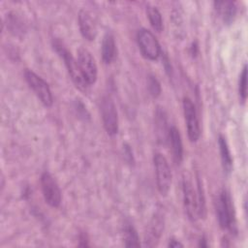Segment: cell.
Here are the masks:
<instances>
[{
  "label": "cell",
  "instance_id": "cell-17",
  "mask_svg": "<svg viewBox=\"0 0 248 248\" xmlns=\"http://www.w3.org/2000/svg\"><path fill=\"white\" fill-rule=\"evenodd\" d=\"M155 123H156V127H157V135H158L159 140H163V141L168 140L170 128H168L167 118H166V115L163 110L157 109Z\"/></svg>",
  "mask_w": 248,
  "mask_h": 248
},
{
  "label": "cell",
  "instance_id": "cell-19",
  "mask_svg": "<svg viewBox=\"0 0 248 248\" xmlns=\"http://www.w3.org/2000/svg\"><path fill=\"white\" fill-rule=\"evenodd\" d=\"M124 241L127 247H139L140 237L132 225H126L124 228Z\"/></svg>",
  "mask_w": 248,
  "mask_h": 248
},
{
  "label": "cell",
  "instance_id": "cell-21",
  "mask_svg": "<svg viewBox=\"0 0 248 248\" xmlns=\"http://www.w3.org/2000/svg\"><path fill=\"white\" fill-rule=\"evenodd\" d=\"M238 92L241 101L244 103L247 98V66L244 65L242 72L239 76V82H238Z\"/></svg>",
  "mask_w": 248,
  "mask_h": 248
},
{
  "label": "cell",
  "instance_id": "cell-20",
  "mask_svg": "<svg viewBox=\"0 0 248 248\" xmlns=\"http://www.w3.org/2000/svg\"><path fill=\"white\" fill-rule=\"evenodd\" d=\"M197 198H198V215L199 218H203L205 216V197L203 192V187L201 178L197 177Z\"/></svg>",
  "mask_w": 248,
  "mask_h": 248
},
{
  "label": "cell",
  "instance_id": "cell-7",
  "mask_svg": "<svg viewBox=\"0 0 248 248\" xmlns=\"http://www.w3.org/2000/svg\"><path fill=\"white\" fill-rule=\"evenodd\" d=\"M77 61L88 86L94 84L97 80L98 69L96 61L90 51L84 47L78 48Z\"/></svg>",
  "mask_w": 248,
  "mask_h": 248
},
{
  "label": "cell",
  "instance_id": "cell-18",
  "mask_svg": "<svg viewBox=\"0 0 248 248\" xmlns=\"http://www.w3.org/2000/svg\"><path fill=\"white\" fill-rule=\"evenodd\" d=\"M146 15L149 19L150 25L156 32H162L163 30V19L159 10L154 6H148L146 8Z\"/></svg>",
  "mask_w": 248,
  "mask_h": 248
},
{
  "label": "cell",
  "instance_id": "cell-3",
  "mask_svg": "<svg viewBox=\"0 0 248 248\" xmlns=\"http://www.w3.org/2000/svg\"><path fill=\"white\" fill-rule=\"evenodd\" d=\"M24 78L29 87L33 90L40 101L46 107H50L53 103L52 93L48 83L36 73L26 69L24 72Z\"/></svg>",
  "mask_w": 248,
  "mask_h": 248
},
{
  "label": "cell",
  "instance_id": "cell-11",
  "mask_svg": "<svg viewBox=\"0 0 248 248\" xmlns=\"http://www.w3.org/2000/svg\"><path fill=\"white\" fill-rule=\"evenodd\" d=\"M163 229H164V220L162 218V215L155 214V216L149 222L147 226V230L145 232V235H144L145 245L148 247L156 246L161 237Z\"/></svg>",
  "mask_w": 248,
  "mask_h": 248
},
{
  "label": "cell",
  "instance_id": "cell-9",
  "mask_svg": "<svg viewBox=\"0 0 248 248\" xmlns=\"http://www.w3.org/2000/svg\"><path fill=\"white\" fill-rule=\"evenodd\" d=\"M183 105V112L185 117V122L187 126V133L190 141L196 142L201 135L200 123L198 119V114L196 110V107L191 99L185 97L182 102Z\"/></svg>",
  "mask_w": 248,
  "mask_h": 248
},
{
  "label": "cell",
  "instance_id": "cell-14",
  "mask_svg": "<svg viewBox=\"0 0 248 248\" xmlns=\"http://www.w3.org/2000/svg\"><path fill=\"white\" fill-rule=\"evenodd\" d=\"M214 8L226 24H231L236 15V5L233 1H215Z\"/></svg>",
  "mask_w": 248,
  "mask_h": 248
},
{
  "label": "cell",
  "instance_id": "cell-8",
  "mask_svg": "<svg viewBox=\"0 0 248 248\" xmlns=\"http://www.w3.org/2000/svg\"><path fill=\"white\" fill-rule=\"evenodd\" d=\"M41 186L46 202L51 207H58L61 203V191L53 176L45 171L41 176Z\"/></svg>",
  "mask_w": 248,
  "mask_h": 248
},
{
  "label": "cell",
  "instance_id": "cell-16",
  "mask_svg": "<svg viewBox=\"0 0 248 248\" xmlns=\"http://www.w3.org/2000/svg\"><path fill=\"white\" fill-rule=\"evenodd\" d=\"M218 144H219L220 157H221L223 170L226 173H230L232 171V154H231L228 142H227L225 137H223L222 135L219 136Z\"/></svg>",
  "mask_w": 248,
  "mask_h": 248
},
{
  "label": "cell",
  "instance_id": "cell-22",
  "mask_svg": "<svg viewBox=\"0 0 248 248\" xmlns=\"http://www.w3.org/2000/svg\"><path fill=\"white\" fill-rule=\"evenodd\" d=\"M147 88L149 91V94L153 98H157L161 94V84L159 80L156 78V77L149 75L147 77Z\"/></svg>",
  "mask_w": 248,
  "mask_h": 248
},
{
  "label": "cell",
  "instance_id": "cell-5",
  "mask_svg": "<svg viewBox=\"0 0 248 248\" xmlns=\"http://www.w3.org/2000/svg\"><path fill=\"white\" fill-rule=\"evenodd\" d=\"M153 161L158 191L162 196H166L169 193L171 184V172L169 163L165 156L160 153L154 155Z\"/></svg>",
  "mask_w": 248,
  "mask_h": 248
},
{
  "label": "cell",
  "instance_id": "cell-1",
  "mask_svg": "<svg viewBox=\"0 0 248 248\" xmlns=\"http://www.w3.org/2000/svg\"><path fill=\"white\" fill-rule=\"evenodd\" d=\"M216 215L223 230H232L235 227V214L230 194L223 189L216 200Z\"/></svg>",
  "mask_w": 248,
  "mask_h": 248
},
{
  "label": "cell",
  "instance_id": "cell-12",
  "mask_svg": "<svg viewBox=\"0 0 248 248\" xmlns=\"http://www.w3.org/2000/svg\"><path fill=\"white\" fill-rule=\"evenodd\" d=\"M79 31L87 41H94L97 36V26L91 14L85 10H81L78 14Z\"/></svg>",
  "mask_w": 248,
  "mask_h": 248
},
{
  "label": "cell",
  "instance_id": "cell-23",
  "mask_svg": "<svg viewBox=\"0 0 248 248\" xmlns=\"http://www.w3.org/2000/svg\"><path fill=\"white\" fill-rule=\"evenodd\" d=\"M168 246H169V247H174V248H177V247H183V244H182V243H180L178 240L171 238V239H170Z\"/></svg>",
  "mask_w": 248,
  "mask_h": 248
},
{
  "label": "cell",
  "instance_id": "cell-4",
  "mask_svg": "<svg viewBox=\"0 0 248 248\" xmlns=\"http://www.w3.org/2000/svg\"><path fill=\"white\" fill-rule=\"evenodd\" d=\"M137 41L141 54L149 60H157L161 54V47L158 40L151 31L145 28L139 30Z\"/></svg>",
  "mask_w": 248,
  "mask_h": 248
},
{
  "label": "cell",
  "instance_id": "cell-10",
  "mask_svg": "<svg viewBox=\"0 0 248 248\" xmlns=\"http://www.w3.org/2000/svg\"><path fill=\"white\" fill-rule=\"evenodd\" d=\"M182 191L185 211L192 221H196L199 218L197 191L195 190L193 182L189 176H183Z\"/></svg>",
  "mask_w": 248,
  "mask_h": 248
},
{
  "label": "cell",
  "instance_id": "cell-2",
  "mask_svg": "<svg viewBox=\"0 0 248 248\" xmlns=\"http://www.w3.org/2000/svg\"><path fill=\"white\" fill-rule=\"evenodd\" d=\"M54 47L56 51L61 55V57L64 60V63L66 65V68L68 70V73L73 80V82L76 84V86L80 90H85L88 87V84L86 83L80 69L78 67L77 59L72 55V53L67 50L60 43H55Z\"/></svg>",
  "mask_w": 248,
  "mask_h": 248
},
{
  "label": "cell",
  "instance_id": "cell-13",
  "mask_svg": "<svg viewBox=\"0 0 248 248\" xmlns=\"http://www.w3.org/2000/svg\"><path fill=\"white\" fill-rule=\"evenodd\" d=\"M168 141L171 147L173 160L176 165H179L183 159V144L179 130L175 126H171L170 128Z\"/></svg>",
  "mask_w": 248,
  "mask_h": 248
},
{
  "label": "cell",
  "instance_id": "cell-15",
  "mask_svg": "<svg viewBox=\"0 0 248 248\" xmlns=\"http://www.w3.org/2000/svg\"><path fill=\"white\" fill-rule=\"evenodd\" d=\"M102 59L105 64H110L116 55V45L113 36L107 33L102 41Z\"/></svg>",
  "mask_w": 248,
  "mask_h": 248
},
{
  "label": "cell",
  "instance_id": "cell-6",
  "mask_svg": "<svg viewBox=\"0 0 248 248\" xmlns=\"http://www.w3.org/2000/svg\"><path fill=\"white\" fill-rule=\"evenodd\" d=\"M103 125L108 135L114 136L118 132V114L115 104L109 96H104L100 105Z\"/></svg>",
  "mask_w": 248,
  "mask_h": 248
}]
</instances>
